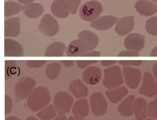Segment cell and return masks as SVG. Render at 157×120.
<instances>
[{
  "label": "cell",
  "instance_id": "681fc988",
  "mask_svg": "<svg viewBox=\"0 0 157 120\" xmlns=\"http://www.w3.org/2000/svg\"><path fill=\"white\" fill-rule=\"evenodd\" d=\"M153 2H155V3H157V0H152Z\"/></svg>",
  "mask_w": 157,
  "mask_h": 120
},
{
  "label": "cell",
  "instance_id": "d6a6232c",
  "mask_svg": "<svg viewBox=\"0 0 157 120\" xmlns=\"http://www.w3.org/2000/svg\"><path fill=\"white\" fill-rule=\"evenodd\" d=\"M46 62L43 60H28L26 62V65L29 68H40L45 65Z\"/></svg>",
  "mask_w": 157,
  "mask_h": 120
},
{
  "label": "cell",
  "instance_id": "e0dca14e",
  "mask_svg": "<svg viewBox=\"0 0 157 120\" xmlns=\"http://www.w3.org/2000/svg\"><path fill=\"white\" fill-rule=\"evenodd\" d=\"M90 105L85 98L77 99L74 102L72 107L73 116L77 119H85V118L89 114Z\"/></svg>",
  "mask_w": 157,
  "mask_h": 120
},
{
  "label": "cell",
  "instance_id": "9a60e30c",
  "mask_svg": "<svg viewBox=\"0 0 157 120\" xmlns=\"http://www.w3.org/2000/svg\"><path fill=\"white\" fill-rule=\"evenodd\" d=\"M21 22L20 18L13 17L6 19L4 21V35L6 38H15L20 34Z\"/></svg>",
  "mask_w": 157,
  "mask_h": 120
},
{
  "label": "cell",
  "instance_id": "b9f144b4",
  "mask_svg": "<svg viewBox=\"0 0 157 120\" xmlns=\"http://www.w3.org/2000/svg\"><path fill=\"white\" fill-rule=\"evenodd\" d=\"M150 56L151 57H157V47L153 48L150 51Z\"/></svg>",
  "mask_w": 157,
  "mask_h": 120
},
{
  "label": "cell",
  "instance_id": "d6986e66",
  "mask_svg": "<svg viewBox=\"0 0 157 120\" xmlns=\"http://www.w3.org/2000/svg\"><path fill=\"white\" fill-rule=\"evenodd\" d=\"M69 90L77 99L85 98L89 94V88L81 81L80 79H75L69 84Z\"/></svg>",
  "mask_w": 157,
  "mask_h": 120
},
{
  "label": "cell",
  "instance_id": "f35d334b",
  "mask_svg": "<svg viewBox=\"0 0 157 120\" xmlns=\"http://www.w3.org/2000/svg\"><path fill=\"white\" fill-rule=\"evenodd\" d=\"M101 64L104 66V67H111V66H113L116 64V61L115 60H102L101 62Z\"/></svg>",
  "mask_w": 157,
  "mask_h": 120
},
{
  "label": "cell",
  "instance_id": "6da1fadb",
  "mask_svg": "<svg viewBox=\"0 0 157 120\" xmlns=\"http://www.w3.org/2000/svg\"><path fill=\"white\" fill-rule=\"evenodd\" d=\"M51 101V94L46 87L35 88L27 98V106L31 111H40L49 105Z\"/></svg>",
  "mask_w": 157,
  "mask_h": 120
},
{
  "label": "cell",
  "instance_id": "4fadbf2b",
  "mask_svg": "<svg viewBox=\"0 0 157 120\" xmlns=\"http://www.w3.org/2000/svg\"><path fill=\"white\" fill-rule=\"evenodd\" d=\"M135 9L143 17H151L157 12L156 4L149 0H137L135 4Z\"/></svg>",
  "mask_w": 157,
  "mask_h": 120
},
{
  "label": "cell",
  "instance_id": "30bf717a",
  "mask_svg": "<svg viewBox=\"0 0 157 120\" xmlns=\"http://www.w3.org/2000/svg\"><path fill=\"white\" fill-rule=\"evenodd\" d=\"M78 39H80L82 46L83 47L84 52L94 50L99 44V38L95 34L89 30H82L78 34Z\"/></svg>",
  "mask_w": 157,
  "mask_h": 120
},
{
  "label": "cell",
  "instance_id": "8d00e7d4",
  "mask_svg": "<svg viewBox=\"0 0 157 120\" xmlns=\"http://www.w3.org/2000/svg\"><path fill=\"white\" fill-rule=\"evenodd\" d=\"M96 63V61H83V60H80V61H77V65L80 69H86L89 67V66H92L93 64Z\"/></svg>",
  "mask_w": 157,
  "mask_h": 120
},
{
  "label": "cell",
  "instance_id": "ac0fdd59",
  "mask_svg": "<svg viewBox=\"0 0 157 120\" xmlns=\"http://www.w3.org/2000/svg\"><path fill=\"white\" fill-rule=\"evenodd\" d=\"M4 55L6 57H20L23 55V49L21 44L14 39L6 38L4 39Z\"/></svg>",
  "mask_w": 157,
  "mask_h": 120
},
{
  "label": "cell",
  "instance_id": "277c9868",
  "mask_svg": "<svg viewBox=\"0 0 157 120\" xmlns=\"http://www.w3.org/2000/svg\"><path fill=\"white\" fill-rule=\"evenodd\" d=\"M53 105L59 115H65L72 109L74 99L67 92L59 91L54 95Z\"/></svg>",
  "mask_w": 157,
  "mask_h": 120
},
{
  "label": "cell",
  "instance_id": "83f0119b",
  "mask_svg": "<svg viewBox=\"0 0 157 120\" xmlns=\"http://www.w3.org/2000/svg\"><path fill=\"white\" fill-rule=\"evenodd\" d=\"M57 114L58 111L54 105H48L39 111L37 117L40 120H53L57 117Z\"/></svg>",
  "mask_w": 157,
  "mask_h": 120
},
{
  "label": "cell",
  "instance_id": "836d02e7",
  "mask_svg": "<svg viewBox=\"0 0 157 120\" xmlns=\"http://www.w3.org/2000/svg\"><path fill=\"white\" fill-rule=\"evenodd\" d=\"M13 101L12 99L9 95H5V115H9L12 111Z\"/></svg>",
  "mask_w": 157,
  "mask_h": 120
},
{
  "label": "cell",
  "instance_id": "f546056e",
  "mask_svg": "<svg viewBox=\"0 0 157 120\" xmlns=\"http://www.w3.org/2000/svg\"><path fill=\"white\" fill-rule=\"evenodd\" d=\"M145 29L150 35L157 36V17H150L146 21Z\"/></svg>",
  "mask_w": 157,
  "mask_h": 120
},
{
  "label": "cell",
  "instance_id": "4dcf8cb0",
  "mask_svg": "<svg viewBox=\"0 0 157 120\" xmlns=\"http://www.w3.org/2000/svg\"><path fill=\"white\" fill-rule=\"evenodd\" d=\"M64 4L69 10L70 14H76L78 10V7L81 4V0H62Z\"/></svg>",
  "mask_w": 157,
  "mask_h": 120
},
{
  "label": "cell",
  "instance_id": "7c38bea8",
  "mask_svg": "<svg viewBox=\"0 0 157 120\" xmlns=\"http://www.w3.org/2000/svg\"><path fill=\"white\" fill-rule=\"evenodd\" d=\"M118 17L114 16H103V17H98L94 21L90 22V26L94 29L99 31H106L110 29L113 26L115 25L116 22H118Z\"/></svg>",
  "mask_w": 157,
  "mask_h": 120
},
{
  "label": "cell",
  "instance_id": "1f68e13d",
  "mask_svg": "<svg viewBox=\"0 0 157 120\" xmlns=\"http://www.w3.org/2000/svg\"><path fill=\"white\" fill-rule=\"evenodd\" d=\"M149 116L153 118H157V98L149 103V108H148Z\"/></svg>",
  "mask_w": 157,
  "mask_h": 120
},
{
  "label": "cell",
  "instance_id": "bcb514c9",
  "mask_svg": "<svg viewBox=\"0 0 157 120\" xmlns=\"http://www.w3.org/2000/svg\"><path fill=\"white\" fill-rule=\"evenodd\" d=\"M25 120H39V119H37V118H36L35 117H34V116H29V117H28Z\"/></svg>",
  "mask_w": 157,
  "mask_h": 120
},
{
  "label": "cell",
  "instance_id": "4316f807",
  "mask_svg": "<svg viewBox=\"0 0 157 120\" xmlns=\"http://www.w3.org/2000/svg\"><path fill=\"white\" fill-rule=\"evenodd\" d=\"M24 6L21 4L14 2V1H7L4 4V16L5 17H10L16 14L20 13L23 10Z\"/></svg>",
  "mask_w": 157,
  "mask_h": 120
},
{
  "label": "cell",
  "instance_id": "2e32d148",
  "mask_svg": "<svg viewBox=\"0 0 157 120\" xmlns=\"http://www.w3.org/2000/svg\"><path fill=\"white\" fill-rule=\"evenodd\" d=\"M135 26L134 17L128 16L121 18L115 26V33L120 36H124L131 33Z\"/></svg>",
  "mask_w": 157,
  "mask_h": 120
},
{
  "label": "cell",
  "instance_id": "8992f818",
  "mask_svg": "<svg viewBox=\"0 0 157 120\" xmlns=\"http://www.w3.org/2000/svg\"><path fill=\"white\" fill-rule=\"evenodd\" d=\"M89 105L95 117L105 115L107 111V102L101 92H94L89 98Z\"/></svg>",
  "mask_w": 157,
  "mask_h": 120
},
{
  "label": "cell",
  "instance_id": "52a82bcc",
  "mask_svg": "<svg viewBox=\"0 0 157 120\" xmlns=\"http://www.w3.org/2000/svg\"><path fill=\"white\" fill-rule=\"evenodd\" d=\"M38 29L43 34L47 36H54L59 31V22L53 17H52L49 14L44 15L40 21Z\"/></svg>",
  "mask_w": 157,
  "mask_h": 120
},
{
  "label": "cell",
  "instance_id": "d4e9b609",
  "mask_svg": "<svg viewBox=\"0 0 157 120\" xmlns=\"http://www.w3.org/2000/svg\"><path fill=\"white\" fill-rule=\"evenodd\" d=\"M51 12L58 18H66L70 15L69 10L62 0H54L52 3Z\"/></svg>",
  "mask_w": 157,
  "mask_h": 120
},
{
  "label": "cell",
  "instance_id": "74e56055",
  "mask_svg": "<svg viewBox=\"0 0 157 120\" xmlns=\"http://www.w3.org/2000/svg\"><path fill=\"white\" fill-rule=\"evenodd\" d=\"M101 55V51H95V50H92V51H87V52H84L82 56H86V57H100Z\"/></svg>",
  "mask_w": 157,
  "mask_h": 120
},
{
  "label": "cell",
  "instance_id": "9c48e42d",
  "mask_svg": "<svg viewBox=\"0 0 157 120\" xmlns=\"http://www.w3.org/2000/svg\"><path fill=\"white\" fill-rule=\"evenodd\" d=\"M122 71L126 85L132 89L137 88L139 87L140 81H142V73L140 70L133 67L124 66Z\"/></svg>",
  "mask_w": 157,
  "mask_h": 120
},
{
  "label": "cell",
  "instance_id": "7402d4cb",
  "mask_svg": "<svg viewBox=\"0 0 157 120\" xmlns=\"http://www.w3.org/2000/svg\"><path fill=\"white\" fill-rule=\"evenodd\" d=\"M134 101V95H129L125 99H124L118 107V112L123 117H131L133 114Z\"/></svg>",
  "mask_w": 157,
  "mask_h": 120
},
{
  "label": "cell",
  "instance_id": "44dd1931",
  "mask_svg": "<svg viewBox=\"0 0 157 120\" xmlns=\"http://www.w3.org/2000/svg\"><path fill=\"white\" fill-rule=\"evenodd\" d=\"M128 89L125 87H119L113 89H107L106 91V95L110 102L116 104L123 100L127 96Z\"/></svg>",
  "mask_w": 157,
  "mask_h": 120
},
{
  "label": "cell",
  "instance_id": "ffe728a7",
  "mask_svg": "<svg viewBox=\"0 0 157 120\" xmlns=\"http://www.w3.org/2000/svg\"><path fill=\"white\" fill-rule=\"evenodd\" d=\"M148 108H149V104L144 99H136L133 107V113L135 115L136 120L146 119L147 116H149Z\"/></svg>",
  "mask_w": 157,
  "mask_h": 120
},
{
  "label": "cell",
  "instance_id": "3957f363",
  "mask_svg": "<svg viewBox=\"0 0 157 120\" xmlns=\"http://www.w3.org/2000/svg\"><path fill=\"white\" fill-rule=\"evenodd\" d=\"M103 10L101 4L96 0L85 2L79 9V15L82 20L86 21H93L97 19Z\"/></svg>",
  "mask_w": 157,
  "mask_h": 120
},
{
  "label": "cell",
  "instance_id": "c3c4849f",
  "mask_svg": "<svg viewBox=\"0 0 157 120\" xmlns=\"http://www.w3.org/2000/svg\"><path fill=\"white\" fill-rule=\"evenodd\" d=\"M144 120H155V119H153V118H146V119Z\"/></svg>",
  "mask_w": 157,
  "mask_h": 120
},
{
  "label": "cell",
  "instance_id": "d590c367",
  "mask_svg": "<svg viewBox=\"0 0 157 120\" xmlns=\"http://www.w3.org/2000/svg\"><path fill=\"white\" fill-rule=\"evenodd\" d=\"M119 64L123 66H129V67H137L143 64V61H120Z\"/></svg>",
  "mask_w": 157,
  "mask_h": 120
},
{
  "label": "cell",
  "instance_id": "ba28073f",
  "mask_svg": "<svg viewBox=\"0 0 157 120\" xmlns=\"http://www.w3.org/2000/svg\"><path fill=\"white\" fill-rule=\"evenodd\" d=\"M139 94L149 98H152L157 94V81L149 71H146L144 74L142 85L139 88Z\"/></svg>",
  "mask_w": 157,
  "mask_h": 120
},
{
  "label": "cell",
  "instance_id": "cb8c5ba5",
  "mask_svg": "<svg viewBox=\"0 0 157 120\" xmlns=\"http://www.w3.org/2000/svg\"><path fill=\"white\" fill-rule=\"evenodd\" d=\"M66 51V47L61 41H55L51 43L47 47L45 51V55L47 57H62L64 56V51Z\"/></svg>",
  "mask_w": 157,
  "mask_h": 120
},
{
  "label": "cell",
  "instance_id": "7dc6e473",
  "mask_svg": "<svg viewBox=\"0 0 157 120\" xmlns=\"http://www.w3.org/2000/svg\"><path fill=\"white\" fill-rule=\"evenodd\" d=\"M68 120H85V119H77V118H76L74 116H71V117L68 118Z\"/></svg>",
  "mask_w": 157,
  "mask_h": 120
},
{
  "label": "cell",
  "instance_id": "ab89813d",
  "mask_svg": "<svg viewBox=\"0 0 157 120\" xmlns=\"http://www.w3.org/2000/svg\"><path fill=\"white\" fill-rule=\"evenodd\" d=\"M61 64L64 65V67H67V68H70V67H72L73 65L75 64V63L73 61H62Z\"/></svg>",
  "mask_w": 157,
  "mask_h": 120
},
{
  "label": "cell",
  "instance_id": "ee69618b",
  "mask_svg": "<svg viewBox=\"0 0 157 120\" xmlns=\"http://www.w3.org/2000/svg\"><path fill=\"white\" fill-rule=\"evenodd\" d=\"M53 120H68L67 119V118H66V116L65 115H59L58 116V117H56Z\"/></svg>",
  "mask_w": 157,
  "mask_h": 120
},
{
  "label": "cell",
  "instance_id": "484cf974",
  "mask_svg": "<svg viewBox=\"0 0 157 120\" xmlns=\"http://www.w3.org/2000/svg\"><path fill=\"white\" fill-rule=\"evenodd\" d=\"M65 53L67 56H82V54L84 53V50L83 47L82 46L80 39H74L71 42H70L68 45V47L66 48Z\"/></svg>",
  "mask_w": 157,
  "mask_h": 120
},
{
  "label": "cell",
  "instance_id": "e575fe53",
  "mask_svg": "<svg viewBox=\"0 0 157 120\" xmlns=\"http://www.w3.org/2000/svg\"><path fill=\"white\" fill-rule=\"evenodd\" d=\"M119 57H138L139 56V52L133 50H129L126 49L124 51H122L118 54Z\"/></svg>",
  "mask_w": 157,
  "mask_h": 120
},
{
  "label": "cell",
  "instance_id": "f1b7e54d",
  "mask_svg": "<svg viewBox=\"0 0 157 120\" xmlns=\"http://www.w3.org/2000/svg\"><path fill=\"white\" fill-rule=\"evenodd\" d=\"M60 71H61V65L59 63L53 62L47 64L46 69V75L49 80H55L59 76Z\"/></svg>",
  "mask_w": 157,
  "mask_h": 120
},
{
  "label": "cell",
  "instance_id": "f6af8a7d",
  "mask_svg": "<svg viewBox=\"0 0 157 120\" xmlns=\"http://www.w3.org/2000/svg\"><path fill=\"white\" fill-rule=\"evenodd\" d=\"M5 120H21V118H19L18 117H16V116H10V117H7Z\"/></svg>",
  "mask_w": 157,
  "mask_h": 120
},
{
  "label": "cell",
  "instance_id": "5bb4252c",
  "mask_svg": "<svg viewBox=\"0 0 157 120\" xmlns=\"http://www.w3.org/2000/svg\"><path fill=\"white\" fill-rule=\"evenodd\" d=\"M102 77L101 70L96 66H89L84 69L82 72V79L85 83L89 85H96L98 84Z\"/></svg>",
  "mask_w": 157,
  "mask_h": 120
},
{
  "label": "cell",
  "instance_id": "60d3db41",
  "mask_svg": "<svg viewBox=\"0 0 157 120\" xmlns=\"http://www.w3.org/2000/svg\"><path fill=\"white\" fill-rule=\"evenodd\" d=\"M152 70H153L154 77L155 78V80L157 81V62L153 65V68H152Z\"/></svg>",
  "mask_w": 157,
  "mask_h": 120
},
{
  "label": "cell",
  "instance_id": "7bdbcfd3",
  "mask_svg": "<svg viewBox=\"0 0 157 120\" xmlns=\"http://www.w3.org/2000/svg\"><path fill=\"white\" fill-rule=\"evenodd\" d=\"M20 4H30V3H33L34 0H17Z\"/></svg>",
  "mask_w": 157,
  "mask_h": 120
},
{
  "label": "cell",
  "instance_id": "7a4b0ae2",
  "mask_svg": "<svg viewBox=\"0 0 157 120\" xmlns=\"http://www.w3.org/2000/svg\"><path fill=\"white\" fill-rule=\"evenodd\" d=\"M123 71L119 66L113 65L111 67H107L104 70V77H103V85L107 89H113L119 88L124 83Z\"/></svg>",
  "mask_w": 157,
  "mask_h": 120
},
{
  "label": "cell",
  "instance_id": "8fae6325",
  "mask_svg": "<svg viewBox=\"0 0 157 120\" xmlns=\"http://www.w3.org/2000/svg\"><path fill=\"white\" fill-rule=\"evenodd\" d=\"M124 45L126 49L139 51L144 49L145 46V38L143 34L137 33H132L128 34L126 38L124 39Z\"/></svg>",
  "mask_w": 157,
  "mask_h": 120
},
{
  "label": "cell",
  "instance_id": "5b68a950",
  "mask_svg": "<svg viewBox=\"0 0 157 120\" xmlns=\"http://www.w3.org/2000/svg\"><path fill=\"white\" fill-rule=\"evenodd\" d=\"M36 81L29 77H22L19 79L15 86V96L17 100L28 98L35 88Z\"/></svg>",
  "mask_w": 157,
  "mask_h": 120
},
{
  "label": "cell",
  "instance_id": "603a6c76",
  "mask_svg": "<svg viewBox=\"0 0 157 120\" xmlns=\"http://www.w3.org/2000/svg\"><path fill=\"white\" fill-rule=\"evenodd\" d=\"M44 12V7L38 3H30L24 5L23 13L26 17L30 19H36L40 17Z\"/></svg>",
  "mask_w": 157,
  "mask_h": 120
}]
</instances>
